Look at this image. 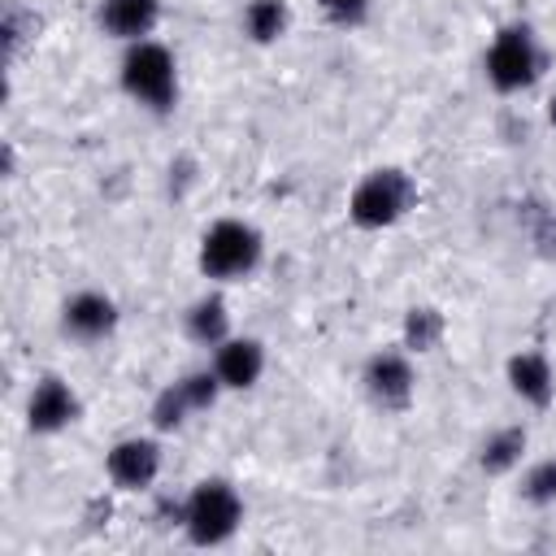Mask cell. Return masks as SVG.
Wrapping results in <instances>:
<instances>
[{
	"instance_id": "18",
	"label": "cell",
	"mask_w": 556,
	"mask_h": 556,
	"mask_svg": "<svg viewBox=\"0 0 556 556\" xmlns=\"http://www.w3.org/2000/svg\"><path fill=\"white\" fill-rule=\"evenodd\" d=\"M521 495L530 504H556V460H539L526 482H521Z\"/></svg>"
},
{
	"instance_id": "6",
	"label": "cell",
	"mask_w": 556,
	"mask_h": 556,
	"mask_svg": "<svg viewBox=\"0 0 556 556\" xmlns=\"http://www.w3.org/2000/svg\"><path fill=\"white\" fill-rule=\"evenodd\" d=\"M161 473V447L152 439H122L109 452V478L122 491H143Z\"/></svg>"
},
{
	"instance_id": "3",
	"label": "cell",
	"mask_w": 556,
	"mask_h": 556,
	"mask_svg": "<svg viewBox=\"0 0 556 556\" xmlns=\"http://www.w3.org/2000/svg\"><path fill=\"white\" fill-rule=\"evenodd\" d=\"M261 261V235L248 222H213L200 239V269L208 278H243Z\"/></svg>"
},
{
	"instance_id": "8",
	"label": "cell",
	"mask_w": 556,
	"mask_h": 556,
	"mask_svg": "<svg viewBox=\"0 0 556 556\" xmlns=\"http://www.w3.org/2000/svg\"><path fill=\"white\" fill-rule=\"evenodd\" d=\"M365 387L374 395V404L382 408H404L413 400V365L400 352H378L365 365Z\"/></svg>"
},
{
	"instance_id": "1",
	"label": "cell",
	"mask_w": 556,
	"mask_h": 556,
	"mask_svg": "<svg viewBox=\"0 0 556 556\" xmlns=\"http://www.w3.org/2000/svg\"><path fill=\"white\" fill-rule=\"evenodd\" d=\"M417 200V187L404 169H374L356 182L352 200H348V213L361 230H382L391 222H400Z\"/></svg>"
},
{
	"instance_id": "9",
	"label": "cell",
	"mask_w": 556,
	"mask_h": 556,
	"mask_svg": "<svg viewBox=\"0 0 556 556\" xmlns=\"http://www.w3.org/2000/svg\"><path fill=\"white\" fill-rule=\"evenodd\" d=\"M61 326H65V334H74V339H104L113 326H117V304L109 300V295H100V291H83V295H74L70 304H65V313H61Z\"/></svg>"
},
{
	"instance_id": "10",
	"label": "cell",
	"mask_w": 556,
	"mask_h": 556,
	"mask_svg": "<svg viewBox=\"0 0 556 556\" xmlns=\"http://www.w3.org/2000/svg\"><path fill=\"white\" fill-rule=\"evenodd\" d=\"M100 26H104V35H113V39H143L152 26H156V17H161V0H100Z\"/></svg>"
},
{
	"instance_id": "21",
	"label": "cell",
	"mask_w": 556,
	"mask_h": 556,
	"mask_svg": "<svg viewBox=\"0 0 556 556\" xmlns=\"http://www.w3.org/2000/svg\"><path fill=\"white\" fill-rule=\"evenodd\" d=\"M547 122L556 126V96H552V104H547Z\"/></svg>"
},
{
	"instance_id": "16",
	"label": "cell",
	"mask_w": 556,
	"mask_h": 556,
	"mask_svg": "<svg viewBox=\"0 0 556 556\" xmlns=\"http://www.w3.org/2000/svg\"><path fill=\"white\" fill-rule=\"evenodd\" d=\"M443 339V313L439 308H408L404 317V343L413 352H430Z\"/></svg>"
},
{
	"instance_id": "7",
	"label": "cell",
	"mask_w": 556,
	"mask_h": 556,
	"mask_svg": "<svg viewBox=\"0 0 556 556\" xmlns=\"http://www.w3.org/2000/svg\"><path fill=\"white\" fill-rule=\"evenodd\" d=\"M74 417H78V395L61 378H39L35 391H30V404H26L30 430L35 434H52V430H65Z\"/></svg>"
},
{
	"instance_id": "15",
	"label": "cell",
	"mask_w": 556,
	"mask_h": 556,
	"mask_svg": "<svg viewBox=\"0 0 556 556\" xmlns=\"http://www.w3.org/2000/svg\"><path fill=\"white\" fill-rule=\"evenodd\" d=\"M243 26L256 43H274L287 30V4L282 0H252L243 13Z\"/></svg>"
},
{
	"instance_id": "2",
	"label": "cell",
	"mask_w": 556,
	"mask_h": 556,
	"mask_svg": "<svg viewBox=\"0 0 556 556\" xmlns=\"http://www.w3.org/2000/svg\"><path fill=\"white\" fill-rule=\"evenodd\" d=\"M239 517H243V504H239L235 486L222 478H204L182 504V526H187L191 543H200V547L226 543L239 530Z\"/></svg>"
},
{
	"instance_id": "12",
	"label": "cell",
	"mask_w": 556,
	"mask_h": 556,
	"mask_svg": "<svg viewBox=\"0 0 556 556\" xmlns=\"http://www.w3.org/2000/svg\"><path fill=\"white\" fill-rule=\"evenodd\" d=\"M508 387L530 400L534 408H547L552 404V391H556V378H552V365L543 352H521L508 361Z\"/></svg>"
},
{
	"instance_id": "14",
	"label": "cell",
	"mask_w": 556,
	"mask_h": 556,
	"mask_svg": "<svg viewBox=\"0 0 556 556\" xmlns=\"http://www.w3.org/2000/svg\"><path fill=\"white\" fill-rule=\"evenodd\" d=\"M521 452H526V430L521 426H504V430H495L486 443H482V469L486 473H508L517 460H521Z\"/></svg>"
},
{
	"instance_id": "13",
	"label": "cell",
	"mask_w": 556,
	"mask_h": 556,
	"mask_svg": "<svg viewBox=\"0 0 556 556\" xmlns=\"http://www.w3.org/2000/svg\"><path fill=\"white\" fill-rule=\"evenodd\" d=\"M226 330H230V313H226V304H222L217 295L191 304V313H187V334H191L195 343L217 348V343H226Z\"/></svg>"
},
{
	"instance_id": "17",
	"label": "cell",
	"mask_w": 556,
	"mask_h": 556,
	"mask_svg": "<svg viewBox=\"0 0 556 556\" xmlns=\"http://www.w3.org/2000/svg\"><path fill=\"white\" fill-rule=\"evenodd\" d=\"M187 413H191V404H187V395H182V387H178V382H174V387H165V391L156 395V404H152V421H156L161 430H178Z\"/></svg>"
},
{
	"instance_id": "5",
	"label": "cell",
	"mask_w": 556,
	"mask_h": 556,
	"mask_svg": "<svg viewBox=\"0 0 556 556\" xmlns=\"http://www.w3.org/2000/svg\"><path fill=\"white\" fill-rule=\"evenodd\" d=\"M539 74V48L530 39L526 26H504L486 52V78L495 83V91H521L530 87Z\"/></svg>"
},
{
	"instance_id": "20",
	"label": "cell",
	"mask_w": 556,
	"mask_h": 556,
	"mask_svg": "<svg viewBox=\"0 0 556 556\" xmlns=\"http://www.w3.org/2000/svg\"><path fill=\"white\" fill-rule=\"evenodd\" d=\"M321 4V13L330 17V22H339V26H356L365 13H369V0H317Z\"/></svg>"
},
{
	"instance_id": "11",
	"label": "cell",
	"mask_w": 556,
	"mask_h": 556,
	"mask_svg": "<svg viewBox=\"0 0 556 556\" xmlns=\"http://www.w3.org/2000/svg\"><path fill=\"white\" fill-rule=\"evenodd\" d=\"M261 369H265V352H261L256 339H226V343H217L213 374L222 378V387L243 391V387H252L261 378Z\"/></svg>"
},
{
	"instance_id": "19",
	"label": "cell",
	"mask_w": 556,
	"mask_h": 556,
	"mask_svg": "<svg viewBox=\"0 0 556 556\" xmlns=\"http://www.w3.org/2000/svg\"><path fill=\"white\" fill-rule=\"evenodd\" d=\"M178 387H182V395H187L191 408H208V404L217 400V391H222V378L208 374V369H195V374H187Z\"/></svg>"
},
{
	"instance_id": "4",
	"label": "cell",
	"mask_w": 556,
	"mask_h": 556,
	"mask_svg": "<svg viewBox=\"0 0 556 556\" xmlns=\"http://www.w3.org/2000/svg\"><path fill=\"white\" fill-rule=\"evenodd\" d=\"M122 87L148 109H169L174 96H178V74H174L169 48H161L152 39H139L122 61Z\"/></svg>"
}]
</instances>
